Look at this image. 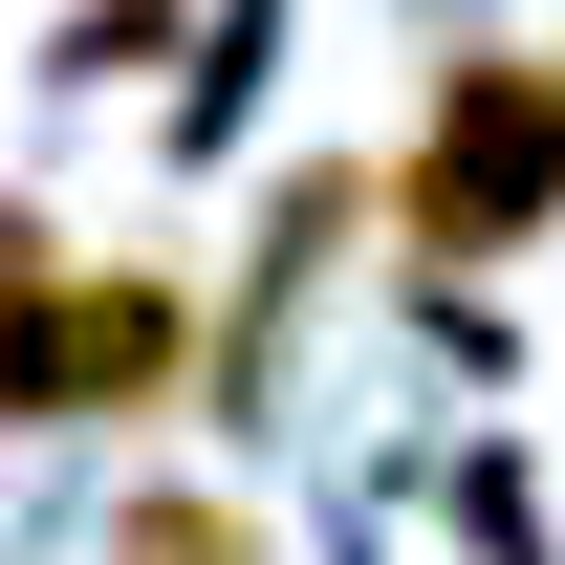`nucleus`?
Instances as JSON below:
<instances>
[{
    "label": "nucleus",
    "instance_id": "1",
    "mask_svg": "<svg viewBox=\"0 0 565 565\" xmlns=\"http://www.w3.org/2000/svg\"><path fill=\"white\" fill-rule=\"evenodd\" d=\"M370 196H392V262L414 282H500L565 239V44L544 22H479V44H435L414 131L370 152Z\"/></svg>",
    "mask_w": 565,
    "mask_h": 565
},
{
    "label": "nucleus",
    "instance_id": "2",
    "mask_svg": "<svg viewBox=\"0 0 565 565\" xmlns=\"http://www.w3.org/2000/svg\"><path fill=\"white\" fill-rule=\"evenodd\" d=\"M196 349H217V282L152 239H87L66 349H44V435H196Z\"/></svg>",
    "mask_w": 565,
    "mask_h": 565
},
{
    "label": "nucleus",
    "instance_id": "3",
    "mask_svg": "<svg viewBox=\"0 0 565 565\" xmlns=\"http://www.w3.org/2000/svg\"><path fill=\"white\" fill-rule=\"evenodd\" d=\"M282 22H305V0H196V44L152 66V174H174V196H196L217 152L262 131V87H282Z\"/></svg>",
    "mask_w": 565,
    "mask_h": 565
},
{
    "label": "nucleus",
    "instance_id": "4",
    "mask_svg": "<svg viewBox=\"0 0 565 565\" xmlns=\"http://www.w3.org/2000/svg\"><path fill=\"white\" fill-rule=\"evenodd\" d=\"M87 565H282V522L217 479V457H152V479L87 522Z\"/></svg>",
    "mask_w": 565,
    "mask_h": 565
},
{
    "label": "nucleus",
    "instance_id": "5",
    "mask_svg": "<svg viewBox=\"0 0 565 565\" xmlns=\"http://www.w3.org/2000/svg\"><path fill=\"white\" fill-rule=\"evenodd\" d=\"M435 522H457V565H565V522H544V457H522V414H479L457 457H435Z\"/></svg>",
    "mask_w": 565,
    "mask_h": 565
},
{
    "label": "nucleus",
    "instance_id": "6",
    "mask_svg": "<svg viewBox=\"0 0 565 565\" xmlns=\"http://www.w3.org/2000/svg\"><path fill=\"white\" fill-rule=\"evenodd\" d=\"M66 217L44 196H0V435H44V349H66Z\"/></svg>",
    "mask_w": 565,
    "mask_h": 565
},
{
    "label": "nucleus",
    "instance_id": "7",
    "mask_svg": "<svg viewBox=\"0 0 565 565\" xmlns=\"http://www.w3.org/2000/svg\"><path fill=\"white\" fill-rule=\"evenodd\" d=\"M174 44H196V0H66L44 22V87H152Z\"/></svg>",
    "mask_w": 565,
    "mask_h": 565
}]
</instances>
